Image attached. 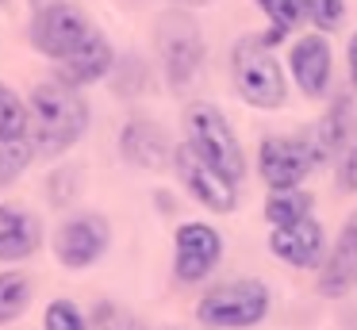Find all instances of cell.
I'll use <instances>...</instances> for the list:
<instances>
[{
	"instance_id": "cell-1",
	"label": "cell",
	"mask_w": 357,
	"mask_h": 330,
	"mask_svg": "<svg viewBox=\"0 0 357 330\" xmlns=\"http://www.w3.org/2000/svg\"><path fill=\"white\" fill-rule=\"evenodd\" d=\"M27 104H31V142L39 158H62L89 135L93 107L81 89H70L62 81H39Z\"/></svg>"
},
{
	"instance_id": "cell-2",
	"label": "cell",
	"mask_w": 357,
	"mask_h": 330,
	"mask_svg": "<svg viewBox=\"0 0 357 330\" xmlns=\"http://www.w3.org/2000/svg\"><path fill=\"white\" fill-rule=\"evenodd\" d=\"M154 54L169 92H185L196 84L204 61H208V43H204L200 20L192 8H165L154 20Z\"/></svg>"
},
{
	"instance_id": "cell-3",
	"label": "cell",
	"mask_w": 357,
	"mask_h": 330,
	"mask_svg": "<svg viewBox=\"0 0 357 330\" xmlns=\"http://www.w3.org/2000/svg\"><path fill=\"white\" fill-rule=\"evenodd\" d=\"M231 84L250 107L277 112L288 104V73L277 50L261 43V35H238L231 43Z\"/></svg>"
},
{
	"instance_id": "cell-4",
	"label": "cell",
	"mask_w": 357,
	"mask_h": 330,
	"mask_svg": "<svg viewBox=\"0 0 357 330\" xmlns=\"http://www.w3.org/2000/svg\"><path fill=\"white\" fill-rule=\"evenodd\" d=\"M181 130H185V146L200 161H208L215 173H223L234 184L246 177V153H242L238 135H234L231 119H227V112L219 104L192 100L185 107V115H181Z\"/></svg>"
},
{
	"instance_id": "cell-5",
	"label": "cell",
	"mask_w": 357,
	"mask_h": 330,
	"mask_svg": "<svg viewBox=\"0 0 357 330\" xmlns=\"http://www.w3.org/2000/svg\"><path fill=\"white\" fill-rule=\"evenodd\" d=\"M273 307V292L257 276H234L196 299V322L208 330H250L265 322Z\"/></svg>"
},
{
	"instance_id": "cell-6",
	"label": "cell",
	"mask_w": 357,
	"mask_h": 330,
	"mask_svg": "<svg viewBox=\"0 0 357 330\" xmlns=\"http://www.w3.org/2000/svg\"><path fill=\"white\" fill-rule=\"evenodd\" d=\"M96 35V23L89 20V12L73 0H35L31 23H27V38L31 50L47 61H62L73 50L89 43Z\"/></svg>"
},
{
	"instance_id": "cell-7",
	"label": "cell",
	"mask_w": 357,
	"mask_h": 330,
	"mask_svg": "<svg viewBox=\"0 0 357 330\" xmlns=\"http://www.w3.org/2000/svg\"><path fill=\"white\" fill-rule=\"evenodd\" d=\"M108 250H112V223L100 211H77L70 219H62L54 230V257L70 273L93 269Z\"/></svg>"
},
{
	"instance_id": "cell-8",
	"label": "cell",
	"mask_w": 357,
	"mask_h": 330,
	"mask_svg": "<svg viewBox=\"0 0 357 330\" xmlns=\"http://www.w3.org/2000/svg\"><path fill=\"white\" fill-rule=\"evenodd\" d=\"M223 261V234L204 219H188L173 230V276L177 284H204Z\"/></svg>"
},
{
	"instance_id": "cell-9",
	"label": "cell",
	"mask_w": 357,
	"mask_h": 330,
	"mask_svg": "<svg viewBox=\"0 0 357 330\" xmlns=\"http://www.w3.org/2000/svg\"><path fill=\"white\" fill-rule=\"evenodd\" d=\"M315 173L307 146L300 135H265L257 146V177L265 181L269 192L303 188V181Z\"/></svg>"
},
{
	"instance_id": "cell-10",
	"label": "cell",
	"mask_w": 357,
	"mask_h": 330,
	"mask_svg": "<svg viewBox=\"0 0 357 330\" xmlns=\"http://www.w3.org/2000/svg\"><path fill=\"white\" fill-rule=\"evenodd\" d=\"M288 77L307 100H326L334 84V50L331 35L323 31H307V35H292L288 43Z\"/></svg>"
},
{
	"instance_id": "cell-11",
	"label": "cell",
	"mask_w": 357,
	"mask_h": 330,
	"mask_svg": "<svg viewBox=\"0 0 357 330\" xmlns=\"http://www.w3.org/2000/svg\"><path fill=\"white\" fill-rule=\"evenodd\" d=\"M173 169H177V181L185 184V192L211 215H231L238 207V184L227 181L223 173L200 161L185 142H177V153H173Z\"/></svg>"
},
{
	"instance_id": "cell-12",
	"label": "cell",
	"mask_w": 357,
	"mask_h": 330,
	"mask_svg": "<svg viewBox=\"0 0 357 330\" xmlns=\"http://www.w3.org/2000/svg\"><path fill=\"white\" fill-rule=\"evenodd\" d=\"M300 138H303V146H307L315 169L334 165L338 153L357 138V112H354V104H349V96H334L331 104H326V112L300 130Z\"/></svg>"
},
{
	"instance_id": "cell-13",
	"label": "cell",
	"mask_w": 357,
	"mask_h": 330,
	"mask_svg": "<svg viewBox=\"0 0 357 330\" xmlns=\"http://www.w3.org/2000/svg\"><path fill=\"white\" fill-rule=\"evenodd\" d=\"M173 153H177V146H173L169 130L150 115H131L119 130V158L131 169L162 173V169L173 165Z\"/></svg>"
},
{
	"instance_id": "cell-14",
	"label": "cell",
	"mask_w": 357,
	"mask_h": 330,
	"mask_svg": "<svg viewBox=\"0 0 357 330\" xmlns=\"http://www.w3.org/2000/svg\"><path fill=\"white\" fill-rule=\"evenodd\" d=\"M269 250L277 261H284L292 269H319L326 257V227L315 215H307L300 223H288V227H273Z\"/></svg>"
},
{
	"instance_id": "cell-15",
	"label": "cell",
	"mask_w": 357,
	"mask_h": 330,
	"mask_svg": "<svg viewBox=\"0 0 357 330\" xmlns=\"http://www.w3.org/2000/svg\"><path fill=\"white\" fill-rule=\"evenodd\" d=\"M354 288H357V211H349L331 253L319 265V292L326 299H342Z\"/></svg>"
},
{
	"instance_id": "cell-16",
	"label": "cell",
	"mask_w": 357,
	"mask_h": 330,
	"mask_svg": "<svg viewBox=\"0 0 357 330\" xmlns=\"http://www.w3.org/2000/svg\"><path fill=\"white\" fill-rule=\"evenodd\" d=\"M116 58H119V50L112 46V38L96 31V35L89 38L81 50H73L70 58L58 61L54 81H62V84H70V89H81V92H85L89 84L108 81V73H112V66H116Z\"/></svg>"
},
{
	"instance_id": "cell-17",
	"label": "cell",
	"mask_w": 357,
	"mask_h": 330,
	"mask_svg": "<svg viewBox=\"0 0 357 330\" xmlns=\"http://www.w3.org/2000/svg\"><path fill=\"white\" fill-rule=\"evenodd\" d=\"M43 250V223L27 207L0 204V261L20 265Z\"/></svg>"
},
{
	"instance_id": "cell-18",
	"label": "cell",
	"mask_w": 357,
	"mask_h": 330,
	"mask_svg": "<svg viewBox=\"0 0 357 330\" xmlns=\"http://www.w3.org/2000/svg\"><path fill=\"white\" fill-rule=\"evenodd\" d=\"M150 77H154L150 73V61L135 50H123L116 58V66H112V73H108V89H112V96H119V100H139L150 92Z\"/></svg>"
},
{
	"instance_id": "cell-19",
	"label": "cell",
	"mask_w": 357,
	"mask_h": 330,
	"mask_svg": "<svg viewBox=\"0 0 357 330\" xmlns=\"http://www.w3.org/2000/svg\"><path fill=\"white\" fill-rule=\"evenodd\" d=\"M315 215V196L307 188H288V192H273L265 200V223L269 227H288V223H300Z\"/></svg>"
},
{
	"instance_id": "cell-20",
	"label": "cell",
	"mask_w": 357,
	"mask_h": 330,
	"mask_svg": "<svg viewBox=\"0 0 357 330\" xmlns=\"http://www.w3.org/2000/svg\"><path fill=\"white\" fill-rule=\"evenodd\" d=\"M31 138V104L0 81V142Z\"/></svg>"
},
{
	"instance_id": "cell-21",
	"label": "cell",
	"mask_w": 357,
	"mask_h": 330,
	"mask_svg": "<svg viewBox=\"0 0 357 330\" xmlns=\"http://www.w3.org/2000/svg\"><path fill=\"white\" fill-rule=\"evenodd\" d=\"M27 307H31V276L20 269H4L0 273V327L16 322Z\"/></svg>"
},
{
	"instance_id": "cell-22",
	"label": "cell",
	"mask_w": 357,
	"mask_h": 330,
	"mask_svg": "<svg viewBox=\"0 0 357 330\" xmlns=\"http://www.w3.org/2000/svg\"><path fill=\"white\" fill-rule=\"evenodd\" d=\"M35 158H39V153H35L31 138H20V142H0V188L16 184L20 177L31 169Z\"/></svg>"
},
{
	"instance_id": "cell-23",
	"label": "cell",
	"mask_w": 357,
	"mask_h": 330,
	"mask_svg": "<svg viewBox=\"0 0 357 330\" xmlns=\"http://www.w3.org/2000/svg\"><path fill=\"white\" fill-rule=\"evenodd\" d=\"M89 322H93V330H146V322L131 307L112 303V299H100L93 307V315H89Z\"/></svg>"
},
{
	"instance_id": "cell-24",
	"label": "cell",
	"mask_w": 357,
	"mask_h": 330,
	"mask_svg": "<svg viewBox=\"0 0 357 330\" xmlns=\"http://www.w3.org/2000/svg\"><path fill=\"white\" fill-rule=\"evenodd\" d=\"M303 20L311 23V31L334 35L346 23V0H303Z\"/></svg>"
},
{
	"instance_id": "cell-25",
	"label": "cell",
	"mask_w": 357,
	"mask_h": 330,
	"mask_svg": "<svg viewBox=\"0 0 357 330\" xmlns=\"http://www.w3.org/2000/svg\"><path fill=\"white\" fill-rule=\"evenodd\" d=\"M43 330H93V322L73 299H50L43 311Z\"/></svg>"
},
{
	"instance_id": "cell-26",
	"label": "cell",
	"mask_w": 357,
	"mask_h": 330,
	"mask_svg": "<svg viewBox=\"0 0 357 330\" xmlns=\"http://www.w3.org/2000/svg\"><path fill=\"white\" fill-rule=\"evenodd\" d=\"M81 192V169L77 165H62L47 177V196H50V207H70Z\"/></svg>"
},
{
	"instance_id": "cell-27",
	"label": "cell",
	"mask_w": 357,
	"mask_h": 330,
	"mask_svg": "<svg viewBox=\"0 0 357 330\" xmlns=\"http://www.w3.org/2000/svg\"><path fill=\"white\" fill-rule=\"evenodd\" d=\"M254 4L265 12L269 23H280V27H288L292 35H296L300 23H307L303 20V0H254Z\"/></svg>"
},
{
	"instance_id": "cell-28",
	"label": "cell",
	"mask_w": 357,
	"mask_h": 330,
	"mask_svg": "<svg viewBox=\"0 0 357 330\" xmlns=\"http://www.w3.org/2000/svg\"><path fill=\"white\" fill-rule=\"evenodd\" d=\"M334 184H338V192H346V196H357V138L338 153V161H334Z\"/></svg>"
},
{
	"instance_id": "cell-29",
	"label": "cell",
	"mask_w": 357,
	"mask_h": 330,
	"mask_svg": "<svg viewBox=\"0 0 357 330\" xmlns=\"http://www.w3.org/2000/svg\"><path fill=\"white\" fill-rule=\"evenodd\" d=\"M257 35H261V43L269 46V50H277V46H288V43H292V31L280 27V23H269V27L257 31Z\"/></svg>"
},
{
	"instance_id": "cell-30",
	"label": "cell",
	"mask_w": 357,
	"mask_h": 330,
	"mask_svg": "<svg viewBox=\"0 0 357 330\" xmlns=\"http://www.w3.org/2000/svg\"><path fill=\"white\" fill-rule=\"evenodd\" d=\"M346 73H349V89L357 92V31L349 35V43H346Z\"/></svg>"
},
{
	"instance_id": "cell-31",
	"label": "cell",
	"mask_w": 357,
	"mask_h": 330,
	"mask_svg": "<svg viewBox=\"0 0 357 330\" xmlns=\"http://www.w3.org/2000/svg\"><path fill=\"white\" fill-rule=\"evenodd\" d=\"M165 4H173V8H200V4H211V0H165Z\"/></svg>"
},
{
	"instance_id": "cell-32",
	"label": "cell",
	"mask_w": 357,
	"mask_h": 330,
	"mask_svg": "<svg viewBox=\"0 0 357 330\" xmlns=\"http://www.w3.org/2000/svg\"><path fill=\"white\" fill-rule=\"evenodd\" d=\"M4 4H8V0H0V8H4Z\"/></svg>"
},
{
	"instance_id": "cell-33",
	"label": "cell",
	"mask_w": 357,
	"mask_h": 330,
	"mask_svg": "<svg viewBox=\"0 0 357 330\" xmlns=\"http://www.w3.org/2000/svg\"><path fill=\"white\" fill-rule=\"evenodd\" d=\"M169 330H177V327H169Z\"/></svg>"
}]
</instances>
